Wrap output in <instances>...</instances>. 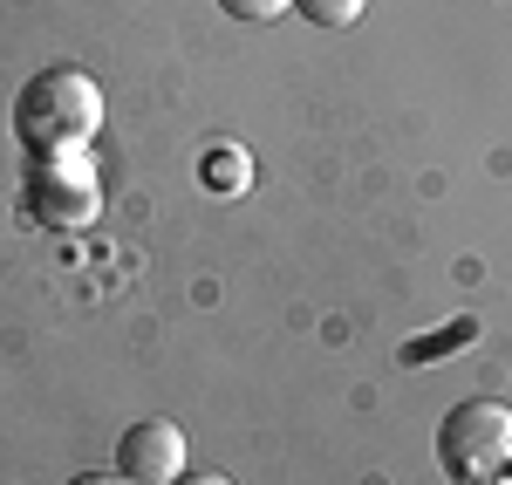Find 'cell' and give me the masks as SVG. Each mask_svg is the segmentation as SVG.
<instances>
[{
    "label": "cell",
    "mask_w": 512,
    "mask_h": 485,
    "mask_svg": "<svg viewBox=\"0 0 512 485\" xmlns=\"http://www.w3.org/2000/svg\"><path fill=\"white\" fill-rule=\"evenodd\" d=\"M96 130H103V89H96V76H82V69H41V76L21 82V96H14V137H21L28 164L35 158H89Z\"/></svg>",
    "instance_id": "1"
},
{
    "label": "cell",
    "mask_w": 512,
    "mask_h": 485,
    "mask_svg": "<svg viewBox=\"0 0 512 485\" xmlns=\"http://www.w3.org/2000/svg\"><path fill=\"white\" fill-rule=\"evenodd\" d=\"M437 465L451 485H512V410L465 397L437 424Z\"/></svg>",
    "instance_id": "2"
},
{
    "label": "cell",
    "mask_w": 512,
    "mask_h": 485,
    "mask_svg": "<svg viewBox=\"0 0 512 485\" xmlns=\"http://www.w3.org/2000/svg\"><path fill=\"white\" fill-rule=\"evenodd\" d=\"M103 212V185H96V164L89 158H35L28 164V219L55 226V233H76Z\"/></svg>",
    "instance_id": "3"
},
{
    "label": "cell",
    "mask_w": 512,
    "mask_h": 485,
    "mask_svg": "<svg viewBox=\"0 0 512 485\" xmlns=\"http://www.w3.org/2000/svg\"><path fill=\"white\" fill-rule=\"evenodd\" d=\"M117 472L137 485H171L185 472V431L171 417H137L117 438Z\"/></svg>",
    "instance_id": "4"
},
{
    "label": "cell",
    "mask_w": 512,
    "mask_h": 485,
    "mask_svg": "<svg viewBox=\"0 0 512 485\" xmlns=\"http://www.w3.org/2000/svg\"><path fill=\"white\" fill-rule=\"evenodd\" d=\"M478 335V322L472 315H458L451 328H437V335H417V342H403V363L410 369H424V363H444V349H465Z\"/></svg>",
    "instance_id": "5"
},
{
    "label": "cell",
    "mask_w": 512,
    "mask_h": 485,
    "mask_svg": "<svg viewBox=\"0 0 512 485\" xmlns=\"http://www.w3.org/2000/svg\"><path fill=\"white\" fill-rule=\"evenodd\" d=\"M294 14L315 21V28H355L369 14V0H294Z\"/></svg>",
    "instance_id": "6"
},
{
    "label": "cell",
    "mask_w": 512,
    "mask_h": 485,
    "mask_svg": "<svg viewBox=\"0 0 512 485\" xmlns=\"http://www.w3.org/2000/svg\"><path fill=\"white\" fill-rule=\"evenodd\" d=\"M219 7H226L233 21H246V28H267V21H280L294 0H219Z\"/></svg>",
    "instance_id": "7"
},
{
    "label": "cell",
    "mask_w": 512,
    "mask_h": 485,
    "mask_svg": "<svg viewBox=\"0 0 512 485\" xmlns=\"http://www.w3.org/2000/svg\"><path fill=\"white\" fill-rule=\"evenodd\" d=\"M205 171H212V178H219V185H226V192H233V185H239V158H233V151H219V158L205 164Z\"/></svg>",
    "instance_id": "8"
},
{
    "label": "cell",
    "mask_w": 512,
    "mask_h": 485,
    "mask_svg": "<svg viewBox=\"0 0 512 485\" xmlns=\"http://www.w3.org/2000/svg\"><path fill=\"white\" fill-rule=\"evenodd\" d=\"M69 485H137V479H123L117 465H110V472H76V479H69Z\"/></svg>",
    "instance_id": "9"
},
{
    "label": "cell",
    "mask_w": 512,
    "mask_h": 485,
    "mask_svg": "<svg viewBox=\"0 0 512 485\" xmlns=\"http://www.w3.org/2000/svg\"><path fill=\"white\" fill-rule=\"evenodd\" d=\"M171 485H233V479H226V472H178Z\"/></svg>",
    "instance_id": "10"
}]
</instances>
